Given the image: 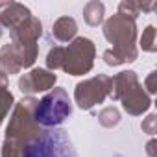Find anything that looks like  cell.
<instances>
[{
    "mask_svg": "<svg viewBox=\"0 0 157 157\" xmlns=\"http://www.w3.org/2000/svg\"><path fill=\"white\" fill-rule=\"evenodd\" d=\"M26 157H80L68 137L63 129H52L39 135L26 148Z\"/></svg>",
    "mask_w": 157,
    "mask_h": 157,
    "instance_id": "1",
    "label": "cell"
},
{
    "mask_svg": "<svg viewBox=\"0 0 157 157\" xmlns=\"http://www.w3.org/2000/svg\"><path fill=\"white\" fill-rule=\"evenodd\" d=\"M72 113V102L65 89L57 87L52 93H48L35 109V120L44 128H56L61 122H65Z\"/></svg>",
    "mask_w": 157,
    "mask_h": 157,
    "instance_id": "2",
    "label": "cell"
}]
</instances>
